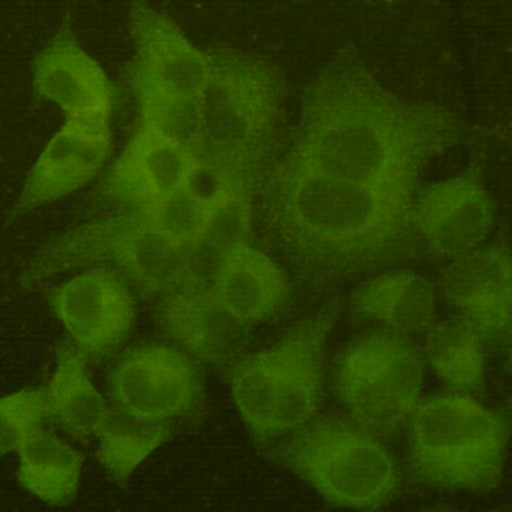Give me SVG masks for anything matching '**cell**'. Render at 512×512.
<instances>
[{"instance_id":"1","label":"cell","mask_w":512,"mask_h":512,"mask_svg":"<svg viewBox=\"0 0 512 512\" xmlns=\"http://www.w3.org/2000/svg\"><path fill=\"white\" fill-rule=\"evenodd\" d=\"M469 137L453 109L395 93L348 42L304 85L281 157L342 181L415 194L430 165Z\"/></svg>"},{"instance_id":"2","label":"cell","mask_w":512,"mask_h":512,"mask_svg":"<svg viewBox=\"0 0 512 512\" xmlns=\"http://www.w3.org/2000/svg\"><path fill=\"white\" fill-rule=\"evenodd\" d=\"M414 192L358 184L300 168L283 157L259 197L266 235L311 296L405 267L422 253Z\"/></svg>"},{"instance_id":"3","label":"cell","mask_w":512,"mask_h":512,"mask_svg":"<svg viewBox=\"0 0 512 512\" xmlns=\"http://www.w3.org/2000/svg\"><path fill=\"white\" fill-rule=\"evenodd\" d=\"M207 50L209 76L192 153L230 183L263 185L287 145V75L273 59L230 44Z\"/></svg>"},{"instance_id":"4","label":"cell","mask_w":512,"mask_h":512,"mask_svg":"<svg viewBox=\"0 0 512 512\" xmlns=\"http://www.w3.org/2000/svg\"><path fill=\"white\" fill-rule=\"evenodd\" d=\"M406 429L408 475L418 485L484 495L501 484L511 434L507 407L446 391L420 400Z\"/></svg>"},{"instance_id":"5","label":"cell","mask_w":512,"mask_h":512,"mask_svg":"<svg viewBox=\"0 0 512 512\" xmlns=\"http://www.w3.org/2000/svg\"><path fill=\"white\" fill-rule=\"evenodd\" d=\"M264 452L332 507L379 511L402 490V469L386 442L345 413L317 414Z\"/></svg>"},{"instance_id":"6","label":"cell","mask_w":512,"mask_h":512,"mask_svg":"<svg viewBox=\"0 0 512 512\" xmlns=\"http://www.w3.org/2000/svg\"><path fill=\"white\" fill-rule=\"evenodd\" d=\"M106 266L119 272L140 297L158 299L187 281V247L139 211L93 216L51 237L20 274L33 289L57 275Z\"/></svg>"},{"instance_id":"7","label":"cell","mask_w":512,"mask_h":512,"mask_svg":"<svg viewBox=\"0 0 512 512\" xmlns=\"http://www.w3.org/2000/svg\"><path fill=\"white\" fill-rule=\"evenodd\" d=\"M133 54L121 71L123 91L131 95L137 120L194 148L200 130L201 99L210 58L169 14L146 2L128 7Z\"/></svg>"},{"instance_id":"8","label":"cell","mask_w":512,"mask_h":512,"mask_svg":"<svg viewBox=\"0 0 512 512\" xmlns=\"http://www.w3.org/2000/svg\"><path fill=\"white\" fill-rule=\"evenodd\" d=\"M426 365L413 337L370 327L338 353L331 387L345 414L386 441L406 429L421 400Z\"/></svg>"},{"instance_id":"9","label":"cell","mask_w":512,"mask_h":512,"mask_svg":"<svg viewBox=\"0 0 512 512\" xmlns=\"http://www.w3.org/2000/svg\"><path fill=\"white\" fill-rule=\"evenodd\" d=\"M204 368L169 341L139 343L113 361L107 400L128 416L178 428L206 411Z\"/></svg>"},{"instance_id":"10","label":"cell","mask_w":512,"mask_h":512,"mask_svg":"<svg viewBox=\"0 0 512 512\" xmlns=\"http://www.w3.org/2000/svg\"><path fill=\"white\" fill-rule=\"evenodd\" d=\"M486 169V151L477 150L456 173L417 188L413 221L424 252L435 260L450 262L490 241L497 207Z\"/></svg>"},{"instance_id":"11","label":"cell","mask_w":512,"mask_h":512,"mask_svg":"<svg viewBox=\"0 0 512 512\" xmlns=\"http://www.w3.org/2000/svg\"><path fill=\"white\" fill-rule=\"evenodd\" d=\"M136 292L119 272L85 268L46 290L49 310L89 365L111 360L130 337L136 318Z\"/></svg>"},{"instance_id":"12","label":"cell","mask_w":512,"mask_h":512,"mask_svg":"<svg viewBox=\"0 0 512 512\" xmlns=\"http://www.w3.org/2000/svg\"><path fill=\"white\" fill-rule=\"evenodd\" d=\"M194 153L136 121L126 143L88 197L93 216L142 210L182 188Z\"/></svg>"},{"instance_id":"13","label":"cell","mask_w":512,"mask_h":512,"mask_svg":"<svg viewBox=\"0 0 512 512\" xmlns=\"http://www.w3.org/2000/svg\"><path fill=\"white\" fill-rule=\"evenodd\" d=\"M343 309L342 299L331 298L279 336L283 357L276 381L272 444L317 415L324 395L328 344Z\"/></svg>"},{"instance_id":"14","label":"cell","mask_w":512,"mask_h":512,"mask_svg":"<svg viewBox=\"0 0 512 512\" xmlns=\"http://www.w3.org/2000/svg\"><path fill=\"white\" fill-rule=\"evenodd\" d=\"M33 107L50 102L64 118L119 109L123 87L82 45L71 10L64 11L57 30L31 62Z\"/></svg>"},{"instance_id":"15","label":"cell","mask_w":512,"mask_h":512,"mask_svg":"<svg viewBox=\"0 0 512 512\" xmlns=\"http://www.w3.org/2000/svg\"><path fill=\"white\" fill-rule=\"evenodd\" d=\"M153 314L166 341L225 378L250 352L255 327L230 312L212 287L163 294Z\"/></svg>"},{"instance_id":"16","label":"cell","mask_w":512,"mask_h":512,"mask_svg":"<svg viewBox=\"0 0 512 512\" xmlns=\"http://www.w3.org/2000/svg\"><path fill=\"white\" fill-rule=\"evenodd\" d=\"M438 291L456 314L476 324L488 345L510 352L512 258L508 241L498 238L486 242L446 262Z\"/></svg>"},{"instance_id":"17","label":"cell","mask_w":512,"mask_h":512,"mask_svg":"<svg viewBox=\"0 0 512 512\" xmlns=\"http://www.w3.org/2000/svg\"><path fill=\"white\" fill-rule=\"evenodd\" d=\"M112 147V136L89 133L64 119L25 176L5 222L14 223L84 187L105 168Z\"/></svg>"},{"instance_id":"18","label":"cell","mask_w":512,"mask_h":512,"mask_svg":"<svg viewBox=\"0 0 512 512\" xmlns=\"http://www.w3.org/2000/svg\"><path fill=\"white\" fill-rule=\"evenodd\" d=\"M343 302L355 323L411 337L425 335L437 322L438 289L426 276L407 267L360 280Z\"/></svg>"},{"instance_id":"19","label":"cell","mask_w":512,"mask_h":512,"mask_svg":"<svg viewBox=\"0 0 512 512\" xmlns=\"http://www.w3.org/2000/svg\"><path fill=\"white\" fill-rule=\"evenodd\" d=\"M212 288L230 312L253 327L283 315L293 292L291 274L255 243L228 256Z\"/></svg>"},{"instance_id":"20","label":"cell","mask_w":512,"mask_h":512,"mask_svg":"<svg viewBox=\"0 0 512 512\" xmlns=\"http://www.w3.org/2000/svg\"><path fill=\"white\" fill-rule=\"evenodd\" d=\"M260 187L235 186L217 201L199 236L187 247L185 287H212L230 254L254 243Z\"/></svg>"},{"instance_id":"21","label":"cell","mask_w":512,"mask_h":512,"mask_svg":"<svg viewBox=\"0 0 512 512\" xmlns=\"http://www.w3.org/2000/svg\"><path fill=\"white\" fill-rule=\"evenodd\" d=\"M89 366L83 353L64 338L55 349V368L47 386L50 422L82 444L95 438L110 408L89 375Z\"/></svg>"},{"instance_id":"22","label":"cell","mask_w":512,"mask_h":512,"mask_svg":"<svg viewBox=\"0 0 512 512\" xmlns=\"http://www.w3.org/2000/svg\"><path fill=\"white\" fill-rule=\"evenodd\" d=\"M20 488L50 508H68L78 498L85 457L46 426L27 435L18 451Z\"/></svg>"},{"instance_id":"23","label":"cell","mask_w":512,"mask_h":512,"mask_svg":"<svg viewBox=\"0 0 512 512\" xmlns=\"http://www.w3.org/2000/svg\"><path fill=\"white\" fill-rule=\"evenodd\" d=\"M486 343L466 316L455 314L435 322L425 334L426 364L447 391L482 401L486 394Z\"/></svg>"},{"instance_id":"24","label":"cell","mask_w":512,"mask_h":512,"mask_svg":"<svg viewBox=\"0 0 512 512\" xmlns=\"http://www.w3.org/2000/svg\"><path fill=\"white\" fill-rule=\"evenodd\" d=\"M176 430L128 416L110 405L95 435V458L108 480L125 490L135 472L171 441Z\"/></svg>"},{"instance_id":"25","label":"cell","mask_w":512,"mask_h":512,"mask_svg":"<svg viewBox=\"0 0 512 512\" xmlns=\"http://www.w3.org/2000/svg\"><path fill=\"white\" fill-rule=\"evenodd\" d=\"M50 422L47 387H24L0 400V453H16L23 439Z\"/></svg>"},{"instance_id":"26","label":"cell","mask_w":512,"mask_h":512,"mask_svg":"<svg viewBox=\"0 0 512 512\" xmlns=\"http://www.w3.org/2000/svg\"><path fill=\"white\" fill-rule=\"evenodd\" d=\"M212 208L213 204L184 185L152 206L137 211L188 247L201 233Z\"/></svg>"}]
</instances>
